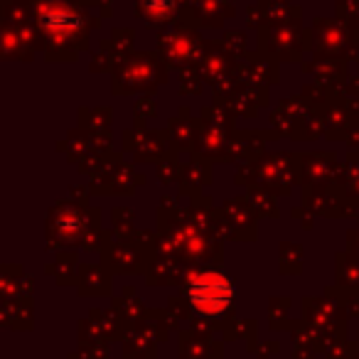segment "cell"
<instances>
[{"label":"cell","instance_id":"obj_1","mask_svg":"<svg viewBox=\"0 0 359 359\" xmlns=\"http://www.w3.org/2000/svg\"><path fill=\"white\" fill-rule=\"evenodd\" d=\"M219 276H212L210 280H200L195 290V305H200L202 310H222V305L229 300V285L219 288Z\"/></svg>","mask_w":359,"mask_h":359}]
</instances>
